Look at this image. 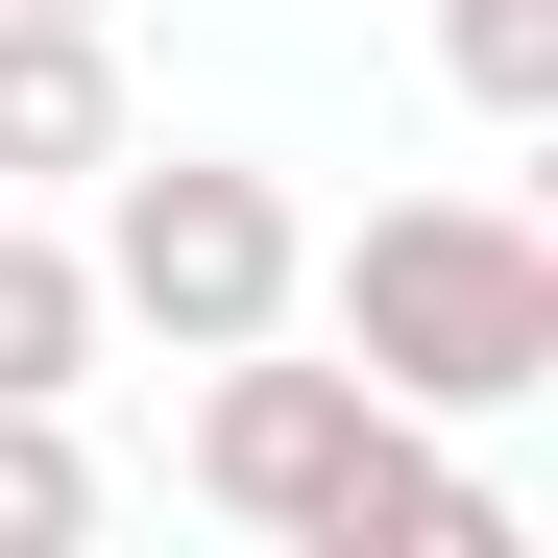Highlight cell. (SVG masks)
I'll use <instances>...</instances> for the list:
<instances>
[{
  "instance_id": "6da1fadb",
  "label": "cell",
  "mask_w": 558,
  "mask_h": 558,
  "mask_svg": "<svg viewBox=\"0 0 558 558\" xmlns=\"http://www.w3.org/2000/svg\"><path fill=\"white\" fill-rule=\"evenodd\" d=\"M195 510L292 558H510V486H461L437 413H389L364 364H267V340H219V389H195Z\"/></svg>"
},
{
  "instance_id": "7a4b0ae2",
  "label": "cell",
  "mask_w": 558,
  "mask_h": 558,
  "mask_svg": "<svg viewBox=\"0 0 558 558\" xmlns=\"http://www.w3.org/2000/svg\"><path fill=\"white\" fill-rule=\"evenodd\" d=\"M316 292H340V340H364L389 413H510V389H558V243L486 219V195H389Z\"/></svg>"
},
{
  "instance_id": "3957f363",
  "label": "cell",
  "mask_w": 558,
  "mask_h": 558,
  "mask_svg": "<svg viewBox=\"0 0 558 558\" xmlns=\"http://www.w3.org/2000/svg\"><path fill=\"white\" fill-rule=\"evenodd\" d=\"M98 316H146L170 364H219V340H292V292H316V243H292V195H267L243 146H98Z\"/></svg>"
},
{
  "instance_id": "277c9868",
  "label": "cell",
  "mask_w": 558,
  "mask_h": 558,
  "mask_svg": "<svg viewBox=\"0 0 558 558\" xmlns=\"http://www.w3.org/2000/svg\"><path fill=\"white\" fill-rule=\"evenodd\" d=\"M98 146H122V49L49 25V0H0V195H49V170H98Z\"/></svg>"
},
{
  "instance_id": "5b68a950",
  "label": "cell",
  "mask_w": 558,
  "mask_h": 558,
  "mask_svg": "<svg viewBox=\"0 0 558 558\" xmlns=\"http://www.w3.org/2000/svg\"><path fill=\"white\" fill-rule=\"evenodd\" d=\"M73 364H98V267H73L49 219H0V413H25V389L73 413Z\"/></svg>"
},
{
  "instance_id": "8992f818",
  "label": "cell",
  "mask_w": 558,
  "mask_h": 558,
  "mask_svg": "<svg viewBox=\"0 0 558 558\" xmlns=\"http://www.w3.org/2000/svg\"><path fill=\"white\" fill-rule=\"evenodd\" d=\"M437 49H461L486 122H558V0H437Z\"/></svg>"
},
{
  "instance_id": "52a82bcc",
  "label": "cell",
  "mask_w": 558,
  "mask_h": 558,
  "mask_svg": "<svg viewBox=\"0 0 558 558\" xmlns=\"http://www.w3.org/2000/svg\"><path fill=\"white\" fill-rule=\"evenodd\" d=\"M0 534H98V461H73V413H49V389L0 413Z\"/></svg>"
},
{
  "instance_id": "ba28073f",
  "label": "cell",
  "mask_w": 558,
  "mask_h": 558,
  "mask_svg": "<svg viewBox=\"0 0 558 558\" xmlns=\"http://www.w3.org/2000/svg\"><path fill=\"white\" fill-rule=\"evenodd\" d=\"M49 25H122V0H49Z\"/></svg>"
}]
</instances>
